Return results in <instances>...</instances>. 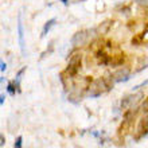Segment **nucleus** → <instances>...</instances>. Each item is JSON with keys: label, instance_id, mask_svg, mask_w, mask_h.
<instances>
[{"label": "nucleus", "instance_id": "obj_1", "mask_svg": "<svg viewBox=\"0 0 148 148\" xmlns=\"http://www.w3.org/2000/svg\"><path fill=\"white\" fill-rule=\"evenodd\" d=\"M105 92H108V88H106L102 77L92 81L90 85L88 86V97H90V98L100 97V96H101L102 93H105Z\"/></svg>", "mask_w": 148, "mask_h": 148}, {"label": "nucleus", "instance_id": "obj_2", "mask_svg": "<svg viewBox=\"0 0 148 148\" xmlns=\"http://www.w3.org/2000/svg\"><path fill=\"white\" fill-rule=\"evenodd\" d=\"M81 62H82V54L81 53H74L70 57V59H69L67 67H66V70H65L69 74V77H74V75L79 71V69H81Z\"/></svg>", "mask_w": 148, "mask_h": 148}, {"label": "nucleus", "instance_id": "obj_3", "mask_svg": "<svg viewBox=\"0 0 148 148\" xmlns=\"http://www.w3.org/2000/svg\"><path fill=\"white\" fill-rule=\"evenodd\" d=\"M141 97H143V93H141V92L135 93V94H129V96H125L120 102L121 109L127 110V109H129V108H133V106L136 105L137 102L141 100Z\"/></svg>", "mask_w": 148, "mask_h": 148}, {"label": "nucleus", "instance_id": "obj_4", "mask_svg": "<svg viewBox=\"0 0 148 148\" xmlns=\"http://www.w3.org/2000/svg\"><path fill=\"white\" fill-rule=\"evenodd\" d=\"M131 78V70L129 67H121L119 70L113 73V79L116 84H121V82H127Z\"/></svg>", "mask_w": 148, "mask_h": 148}, {"label": "nucleus", "instance_id": "obj_5", "mask_svg": "<svg viewBox=\"0 0 148 148\" xmlns=\"http://www.w3.org/2000/svg\"><path fill=\"white\" fill-rule=\"evenodd\" d=\"M147 135H148V113L144 119H141V120L139 121L137 128H136V136H135V139L139 140L141 137H145Z\"/></svg>", "mask_w": 148, "mask_h": 148}, {"label": "nucleus", "instance_id": "obj_6", "mask_svg": "<svg viewBox=\"0 0 148 148\" xmlns=\"http://www.w3.org/2000/svg\"><path fill=\"white\" fill-rule=\"evenodd\" d=\"M89 40V34H88V30H82V31L75 32L71 38V43L74 46H82L85 45L86 42Z\"/></svg>", "mask_w": 148, "mask_h": 148}, {"label": "nucleus", "instance_id": "obj_7", "mask_svg": "<svg viewBox=\"0 0 148 148\" xmlns=\"http://www.w3.org/2000/svg\"><path fill=\"white\" fill-rule=\"evenodd\" d=\"M18 38H19V46L22 55H26V49H24V30H23V22H22V14H19L18 18Z\"/></svg>", "mask_w": 148, "mask_h": 148}, {"label": "nucleus", "instance_id": "obj_8", "mask_svg": "<svg viewBox=\"0 0 148 148\" xmlns=\"http://www.w3.org/2000/svg\"><path fill=\"white\" fill-rule=\"evenodd\" d=\"M96 58H97L98 65H109L110 63V57L102 50H98L96 53Z\"/></svg>", "mask_w": 148, "mask_h": 148}, {"label": "nucleus", "instance_id": "obj_9", "mask_svg": "<svg viewBox=\"0 0 148 148\" xmlns=\"http://www.w3.org/2000/svg\"><path fill=\"white\" fill-rule=\"evenodd\" d=\"M125 61V55L124 54H120V55H114L113 58H110V63L109 65H112V67H116V66H120V65H123Z\"/></svg>", "mask_w": 148, "mask_h": 148}, {"label": "nucleus", "instance_id": "obj_10", "mask_svg": "<svg viewBox=\"0 0 148 148\" xmlns=\"http://www.w3.org/2000/svg\"><path fill=\"white\" fill-rule=\"evenodd\" d=\"M55 22H57V19L55 18H53V19H50V20H47L46 23H45V26H43V30H42V34H40V36L42 38H45V36L47 35V32L51 30V27L55 24Z\"/></svg>", "mask_w": 148, "mask_h": 148}, {"label": "nucleus", "instance_id": "obj_11", "mask_svg": "<svg viewBox=\"0 0 148 148\" xmlns=\"http://www.w3.org/2000/svg\"><path fill=\"white\" fill-rule=\"evenodd\" d=\"M104 82H105V85H106V88H108V92L109 90H112L113 89V86H114V79H113V74H105L104 75Z\"/></svg>", "mask_w": 148, "mask_h": 148}, {"label": "nucleus", "instance_id": "obj_12", "mask_svg": "<svg viewBox=\"0 0 148 148\" xmlns=\"http://www.w3.org/2000/svg\"><path fill=\"white\" fill-rule=\"evenodd\" d=\"M7 92H8L10 94H11V96H15L16 93H19L20 90H19V88L16 86L15 82L12 81V82H10V84H8V86H7Z\"/></svg>", "mask_w": 148, "mask_h": 148}, {"label": "nucleus", "instance_id": "obj_13", "mask_svg": "<svg viewBox=\"0 0 148 148\" xmlns=\"http://www.w3.org/2000/svg\"><path fill=\"white\" fill-rule=\"evenodd\" d=\"M14 148H23V137L18 136L15 143H14Z\"/></svg>", "mask_w": 148, "mask_h": 148}, {"label": "nucleus", "instance_id": "obj_14", "mask_svg": "<svg viewBox=\"0 0 148 148\" xmlns=\"http://www.w3.org/2000/svg\"><path fill=\"white\" fill-rule=\"evenodd\" d=\"M148 67V58H145V62L143 61L141 63H139V67L136 69V71H141V70H144V69H147Z\"/></svg>", "mask_w": 148, "mask_h": 148}, {"label": "nucleus", "instance_id": "obj_15", "mask_svg": "<svg viewBox=\"0 0 148 148\" xmlns=\"http://www.w3.org/2000/svg\"><path fill=\"white\" fill-rule=\"evenodd\" d=\"M140 109H141V112L143 113H148V98H145L144 101L141 102Z\"/></svg>", "mask_w": 148, "mask_h": 148}, {"label": "nucleus", "instance_id": "obj_16", "mask_svg": "<svg viewBox=\"0 0 148 148\" xmlns=\"http://www.w3.org/2000/svg\"><path fill=\"white\" fill-rule=\"evenodd\" d=\"M148 85V79H145V81H143L141 84H139V85H136V86H133L132 88V90H139L140 88H144V86H147Z\"/></svg>", "mask_w": 148, "mask_h": 148}, {"label": "nucleus", "instance_id": "obj_17", "mask_svg": "<svg viewBox=\"0 0 148 148\" xmlns=\"http://www.w3.org/2000/svg\"><path fill=\"white\" fill-rule=\"evenodd\" d=\"M132 45H135V46H139V45H141V35L135 36V38L132 39Z\"/></svg>", "mask_w": 148, "mask_h": 148}, {"label": "nucleus", "instance_id": "obj_18", "mask_svg": "<svg viewBox=\"0 0 148 148\" xmlns=\"http://www.w3.org/2000/svg\"><path fill=\"white\" fill-rule=\"evenodd\" d=\"M108 27H109V22H104L102 23V30H100V34H105L108 31Z\"/></svg>", "mask_w": 148, "mask_h": 148}, {"label": "nucleus", "instance_id": "obj_19", "mask_svg": "<svg viewBox=\"0 0 148 148\" xmlns=\"http://www.w3.org/2000/svg\"><path fill=\"white\" fill-rule=\"evenodd\" d=\"M0 63H1V67H0V69H1V73H4V71L7 70V63L4 62V61H1Z\"/></svg>", "mask_w": 148, "mask_h": 148}, {"label": "nucleus", "instance_id": "obj_20", "mask_svg": "<svg viewBox=\"0 0 148 148\" xmlns=\"http://www.w3.org/2000/svg\"><path fill=\"white\" fill-rule=\"evenodd\" d=\"M0 145H1V147H4V144H5V139H4V135L3 133H1V135H0Z\"/></svg>", "mask_w": 148, "mask_h": 148}, {"label": "nucleus", "instance_id": "obj_21", "mask_svg": "<svg viewBox=\"0 0 148 148\" xmlns=\"http://www.w3.org/2000/svg\"><path fill=\"white\" fill-rule=\"evenodd\" d=\"M4 100H5V94L1 93V96H0V105H1V106L4 105Z\"/></svg>", "mask_w": 148, "mask_h": 148}, {"label": "nucleus", "instance_id": "obj_22", "mask_svg": "<svg viewBox=\"0 0 148 148\" xmlns=\"http://www.w3.org/2000/svg\"><path fill=\"white\" fill-rule=\"evenodd\" d=\"M61 1H62L65 5H67V4H69V0H61Z\"/></svg>", "mask_w": 148, "mask_h": 148}]
</instances>
